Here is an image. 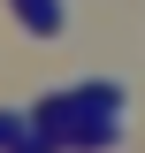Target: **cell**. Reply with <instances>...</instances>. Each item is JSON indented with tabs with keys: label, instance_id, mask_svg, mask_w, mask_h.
<instances>
[{
	"label": "cell",
	"instance_id": "obj_2",
	"mask_svg": "<svg viewBox=\"0 0 145 153\" xmlns=\"http://www.w3.org/2000/svg\"><path fill=\"white\" fill-rule=\"evenodd\" d=\"M16 8H23V23H31L38 38H46V31H61V23H69V8H61V0H16Z\"/></svg>",
	"mask_w": 145,
	"mask_h": 153
},
{
	"label": "cell",
	"instance_id": "obj_3",
	"mask_svg": "<svg viewBox=\"0 0 145 153\" xmlns=\"http://www.w3.org/2000/svg\"><path fill=\"white\" fill-rule=\"evenodd\" d=\"M31 130V115H16V107H0V153H16V138Z\"/></svg>",
	"mask_w": 145,
	"mask_h": 153
},
{
	"label": "cell",
	"instance_id": "obj_1",
	"mask_svg": "<svg viewBox=\"0 0 145 153\" xmlns=\"http://www.w3.org/2000/svg\"><path fill=\"white\" fill-rule=\"evenodd\" d=\"M38 130L54 146H115V130H122V84H84V92L46 100Z\"/></svg>",
	"mask_w": 145,
	"mask_h": 153
}]
</instances>
